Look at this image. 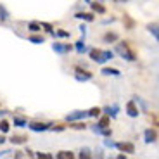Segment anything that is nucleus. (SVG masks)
Here are the masks:
<instances>
[{
  "label": "nucleus",
  "mask_w": 159,
  "mask_h": 159,
  "mask_svg": "<svg viewBox=\"0 0 159 159\" xmlns=\"http://www.w3.org/2000/svg\"><path fill=\"white\" fill-rule=\"evenodd\" d=\"M36 156H38V157H52V156H48V154H42V152H38V154H36Z\"/></svg>",
  "instance_id": "2f4dec72"
},
{
  "label": "nucleus",
  "mask_w": 159,
  "mask_h": 159,
  "mask_svg": "<svg viewBox=\"0 0 159 159\" xmlns=\"http://www.w3.org/2000/svg\"><path fill=\"white\" fill-rule=\"evenodd\" d=\"M126 114L130 116V118H139V109L135 107V102L133 100H130V102L126 104Z\"/></svg>",
  "instance_id": "f03ea898"
},
{
  "label": "nucleus",
  "mask_w": 159,
  "mask_h": 159,
  "mask_svg": "<svg viewBox=\"0 0 159 159\" xmlns=\"http://www.w3.org/2000/svg\"><path fill=\"white\" fill-rule=\"evenodd\" d=\"M54 50H56V52H61V54H62V52H68V50H71V47H69V45L54 43Z\"/></svg>",
  "instance_id": "ddd939ff"
},
{
  "label": "nucleus",
  "mask_w": 159,
  "mask_h": 159,
  "mask_svg": "<svg viewBox=\"0 0 159 159\" xmlns=\"http://www.w3.org/2000/svg\"><path fill=\"white\" fill-rule=\"evenodd\" d=\"M80 157H90V151H88V149H81V152H80Z\"/></svg>",
  "instance_id": "393cba45"
},
{
  "label": "nucleus",
  "mask_w": 159,
  "mask_h": 159,
  "mask_svg": "<svg viewBox=\"0 0 159 159\" xmlns=\"http://www.w3.org/2000/svg\"><path fill=\"white\" fill-rule=\"evenodd\" d=\"M102 111L106 112L107 116H111V118H116V111H118V107H104Z\"/></svg>",
  "instance_id": "dca6fc26"
},
{
  "label": "nucleus",
  "mask_w": 159,
  "mask_h": 159,
  "mask_svg": "<svg viewBox=\"0 0 159 159\" xmlns=\"http://www.w3.org/2000/svg\"><path fill=\"white\" fill-rule=\"evenodd\" d=\"M156 139H157V135H156V131L152 128H147V130L143 131V140H145V143L156 142Z\"/></svg>",
  "instance_id": "20e7f679"
},
{
  "label": "nucleus",
  "mask_w": 159,
  "mask_h": 159,
  "mask_svg": "<svg viewBox=\"0 0 159 159\" xmlns=\"http://www.w3.org/2000/svg\"><path fill=\"white\" fill-rule=\"evenodd\" d=\"M7 12H5V9L4 7H2V5H0V19H2V21H5V19H7Z\"/></svg>",
  "instance_id": "5701e85b"
},
{
  "label": "nucleus",
  "mask_w": 159,
  "mask_h": 159,
  "mask_svg": "<svg viewBox=\"0 0 159 159\" xmlns=\"http://www.w3.org/2000/svg\"><path fill=\"white\" fill-rule=\"evenodd\" d=\"M102 135H104V137H111V135H112V131L109 130V128H104V130H102Z\"/></svg>",
  "instance_id": "c85d7f7f"
},
{
  "label": "nucleus",
  "mask_w": 159,
  "mask_h": 159,
  "mask_svg": "<svg viewBox=\"0 0 159 159\" xmlns=\"http://www.w3.org/2000/svg\"><path fill=\"white\" fill-rule=\"evenodd\" d=\"M90 59L95 61V62L100 64V59H102V50H97V48H92L90 50Z\"/></svg>",
  "instance_id": "6e6552de"
},
{
  "label": "nucleus",
  "mask_w": 159,
  "mask_h": 159,
  "mask_svg": "<svg viewBox=\"0 0 159 159\" xmlns=\"http://www.w3.org/2000/svg\"><path fill=\"white\" fill-rule=\"evenodd\" d=\"M76 50H78V54H83V52L87 50V47H85V42H83V40L76 42Z\"/></svg>",
  "instance_id": "a211bd4d"
},
{
  "label": "nucleus",
  "mask_w": 159,
  "mask_h": 159,
  "mask_svg": "<svg viewBox=\"0 0 159 159\" xmlns=\"http://www.w3.org/2000/svg\"><path fill=\"white\" fill-rule=\"evenodd\" d=\"M14 125H17V126H26V121L23 118H14Z\"/></svg>",
  "instance_id": "412c9836"
},
{
  "label": "nucleus",
  "mask_w": 159,
  "mask_h": 159,
  "mask_svg": "<svg viewBox=\"0 0 159 159\" xmlns=\"http://www.w3.org/2000/svg\"><path fill=\"white\" fill-rule=\"evenodd\" d=\"M30 42H33V43H43V38L42 36H30Z\"/></svg>",
  "instance_id": "4be33fe9"
},
{
  "label": "nucleus",
  "mask_w": 159,
  "mask_h": 159,
  "mask_svg": "<svg viewBox=\"0 0 159 159\" xmlns=\"http://www.w3.org/2000/svg\"><path fill=\"white\" fill-rule=\"evenodd\" d=\"M116 40H118L116 33H106V36H104V42L106 43H111V42H116Z\"/></svg>",
  "instance_id": "2eb2a0df"
},
{
  "label": "nucleus",
  "mask_w": 159,
  "mask_h": 159,
  "mask_svg": "<svg viewBox=\"0 0 159 159\" xmlns=\"http://www.w3.org/2000/svg\"><path fill=\"white\" fill-rule=\"evenodd\" d=\"M116 52H118L119 56L123 57V59H126V61H135L137 57H135V54L128 48V45H126V42H123V43H118V47H116Z\"/></svg>",
  "instance_id": "f257e3e1"
},
{
  "label": "nucleus",
  "mask_w": 159,
  "mask_h": 159,
  "mask_svg": "<svg viewBox=\"0 0 159 159\" xmlns=\"http://www.w3.org/2000/svg\"><path fill=\"white\" fill-rule=\"evenodd\" d=\"M4 142H5V139H4L2 135H0V143H4Z\"/></svg>",
  "instance_id": "473e14b6"
},
{
  "label": "nucleus",
  "mask_w": 159,
  "mask_h": 159,
  "mask_svg": "<svg viewBox=\"0 0 159 159\" xmlns=\"http://www.w3.org/2000/svg\"><path fill=\"white\" fill-rule=\"evenodd\" d=\"M102 75H112V76H119L121 73H119V69H116V68H104L102 69Z\"/></svg>",
  "instance_id": "9d476101"
},
{
  "label": "nucleus",
  "mask_w": 159,
  "mask_h": 159,
  "mask_svg": "<svg viewBox=\"0 0 159 159\" xmlns=\"http://www.w3.org/2000/svg\"><path fill=\"white\" fill-rule=\"evenodd\" d=\"M0 131H2V133H7L9 131V123L5 121V119L4 121H0Z\"/></svg>",
  "instance_id": "aec40b11"
},
{
  "label": "nucleus",
  "mask_w": 159,
  "mask_h": 159,
  "mask_svg": "<svg viewBox=\"0 0 159 159\" xmlns=\"http://www.w3.org/2000/svg\"><path fill=\"white\" fill-rule=\"evenodd\" d=\"M73 128H76V130H81V128H87V125H85V123H75V125H73Z\"/></svg>",
  "instance_id": "cd10ccee"
},
{
  "label": "nucleus",
  "mask_w": 159,
  "mask_h": 159,
  "mask_svg": "<svg viewBox=\"0 0 159 159\" xmlns=\"http://www.w3.org/2000/svg\"><path fill=\"white\" fill-rule=\"evenodd\" d=\"M57 157H61V159H71L73 157V152H68V151H61L59 154H57Z\"/></svg>",
  "instance_id": "6ab92c4d"
},
{
  "label": "nucleus",
  "mask_w": 159,
  "mask_h": 159,
  "mask_svg": "<svg viewBox=\"0 0 159 159\" xmlns=\"http://www.w3.org/2000/svg\"><path fill=\"white\" fill-rule=\"evenodd\" d=\"M87 111H75L73 114H68V121L69 123H73V121H78V119H83V118H87Z\"/></svg>",
  "instance_id": "7ed1b4c3"
},
{
  "label": "nucleus",
  "mask_w": 159,
  "mask_h": 159,
  "mask_svg": "<svg viewBox=\"0 0 159 159\" xmlns=\"http://www.w3.org/2000/svg\"><path fill=\"white\" fill-rule=\"evenodd\" d=\"M57 35L59 36H69V33L68 31H57Z\"/></svg>",
  "instance_id": "7c9ffc66"
},
{
  "label": "nucleus",
  "mask_w": 159,
  "mask_h": 159,
  "mask_svg": "<svg viewBox=\"0 0 159 159\" xmlns=\"http://www.w3.org/2000/svg\"><path fill=\"white\" fill-rule=\"evenodd\" d=\"M85 2H88V4H90V0H85Z\"/></svg>",
  "instance_id": "72a5a7b5"
},
{
  "label": "nucleus",
  "mask_w": 159,
  "mask_h": 159,
  "mask_svg": "<svg viewBox=\"0 0 159 159\" xmlns=\"http://www.w3.org/2000/svg\"><path fill=\"white\" fill-rule=\"evenodd\" d=\"M147 30H149V33L159 42V24H149Z\"/></svg>",
  "instance_id": "1a4fd4ad"
},
{
  "label": "nucleus",
  "mask_w": 159,
  "mask_h": 159,
  "mask_svg": "<svg viewBox=\"0 0 159 159\" xmlns=\"http://www.w3.org/2000/svg\"><path fill=\"white\" fill-rule=\"evenodd\" d=\"M30 30H31V31H38L40 26H38L36 23H30Z\"/></svg>",
  "instance_id": "bb28decb"
},
{
  "label": "nucleus",
  "mask_w": 159,
  "mask_h": 159,
  "mask_svg": "<svg viewBox=\"0 0 159 159\" xmlns=\"http://www.w3.org/2000/svg\"><path fill=\"white\" fill-rule=\"evenodd\" d=\"M76 80H78V81H87V80H92V73H81V69L76 68Z\"/></svg>",
  "instance_id": "423d86ee"
},
{
  "label": "nucleus",
  "mask_w": 159,
  "mask_h": 159,
  "mask_svg": "<svg viewBox=\"0 0 159 159\" xmlns=\"http://www.w3.org/2000/svg\"><path fill=\"white\" fill-rule=\"evenodd\" d=\"M75 17H78V19H85V21H88V23H90V21H93V16H92V14H88V12H78Z\"/></svg>",
  "instance_id": "f8f14e48"
},
{
  "label": "nucleus",
  "mask_w": 159,
  "mask_h": 159,
  "mask_svg": "<svg viewBox=\"0 0 159 159\" xmlns=\"http://www.w3.org/2000/svg\"><path fill=\"white\" fill-rule=\"evenodd\" d=\"M112 57H114V52H112V50H102V59H100V64L106 62V61H109V59H112Z\"/></svg>",
  "instance_id": "9b49d317"
},
{
  "label": "nucleus",
  "mask_w": 159,
  "mask_h": 159,
  "mask_svg": "<svg viewBox=\"0 0 159 159\" xmlns=\"http://www.w3.org/2000/svg\"><path fill=\"white\" fill-rule=\"evenodd\" d=\"M97 125H99L100 128H107L109 121H107V119H106V118H104V119H100V121H99V123H97Z\"/></svg>",
  "instance_id": "a878e982"
},
{
  "label": "nucleus",
  "mask_w": 159,
  "mask_h": 159,
  "mask_svg": "<svg viewBox=\"0 0 159 159\" xmlns=\"http://www.w3.org/2000/svg\"><path fill=\"white\" fill-rule=\"evenodd\" d=\"M100 112H102V109H100V107H92L90 111H87V114L90 116V118H99Z\"/></svg>",
  "instance_id": "4468645a"
},
{
  "label": "nucleus",
  "mask_w": 159,
  "mask_h": 159,
  "mask_svg": "<svg viewBox=\"0 0 159 159\" xmlns=\"http://www.w3.org/2000/svg\"><path fill=\"white\" fill-rule=\"evenodd\" d=\"M104 143H106V147H116V143L114 142H111V140H104Z\"/></svg>",
  "instance_id": "c756f323"
},
{
  "label": "nucleus",
  "mask_w": 159,
  "mask_h": 159,
  "mask_svg": "<svg viewBox=\"0 0 159 159\" xmlns=\"http://www.w3.org/2000/svg\"><path fill=\"white\" fill-rule=\"evenodd\" d=\"M90 4H92V9H93V11L100 12V14H104V12H106V9H104V5L97 4V2H90Z\"/></svg>",
  "instance_id": "f3484780"
},
{
  "label": "nucleus",
  "mask_w": 159,
  "mask_h": 159,
  "mask_svg": "<svg viewBox=\"0 0 159 159\" xmlns=\"http://www.w3.org/2000/svg\"><path fill=\"white\" fill-rule=\"evenodd\" d=\"M116 149H119V151H125V152H128V154H133V152H135L133 143H116Z\"/></svg>",
  "instance_id": "39448f33"
},
{
  "label": "nucleus",
  "mask_w": 159,
  "mask_h": 159,
  "mask_svg": "<svg viewBox=\"0 0 159 159\" xmlns=\"http://www.w3.org/2000/svg\"><path fill=\"white\" fill-rule=\"evenodd\" d=\"M28 126H30V130H33V131H45L48 128V125H45V123H30Z\"/></svg>",
  "instance_id": "0eeeda50"
},
{
  "label": "nucleus",
  "mask_w": 159,
  "mask_h": 159,
  "mask_svg": "<svg viewBox=\"0 0 159 159\" xmlns=\"http://www.w3.org/2000/svg\"><path fill=\"white\" fill-rule=\"evenodd\" d=\"M12 142H14V143H23L24 142V140H26V139H24V137H12Z\"/></svg>",
  "instance_id": "b1692460"
}]
</instances>
